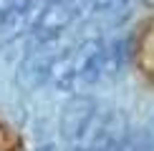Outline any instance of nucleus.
Returning <instances> with one entry per match:
<instances>
[{"label": "nucleus", "mask_w": 154, "mask_h": 151, "mask_svg": "<svg viewBox=\"0 0 154 151\" xmlns=\"http://www.w3.org/2000/svg\"><path fill=\"white\" fill-rule=\"evenodd\" d=\"M139 66L144 68L146 76L154 78V20L149 23V28L142 33V40H139Z\"/></svg>", "instance_id": "1"}, {"label": "nucleus", "mask_w": 154, "mask_h": 151, "mask_svg": "<svg viewBox=\"0 0 154 151\" xmlns=\"http://www.w3.org/2000/svg\"><path fill=\"white\" fill-rule=\"evenodd\" d=\"M28 3L30 0H0V25L5 28L8 23L18 20L28 10Z\"/></svg>", "instance_id": "2"}]
</instances>
